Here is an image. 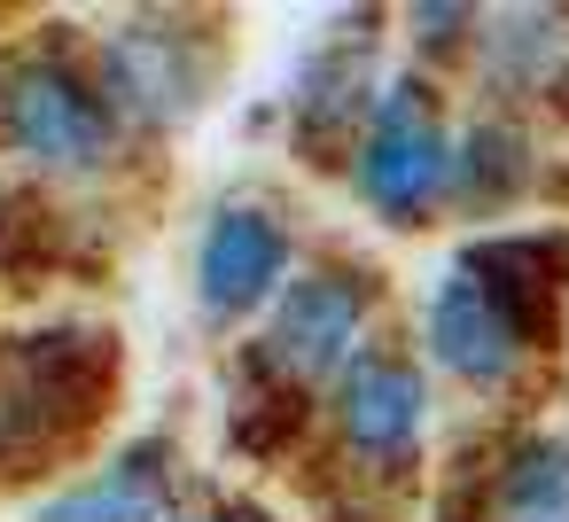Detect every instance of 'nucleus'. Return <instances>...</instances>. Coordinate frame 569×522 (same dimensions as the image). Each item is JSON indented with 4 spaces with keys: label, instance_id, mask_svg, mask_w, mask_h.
Masks as SVG:
<instances>
[{
    "label": "nucleus",
    "instance_id": "1",
    "mask_svg": "<svg viewBox=\"0 0 569 522\" xmlns=\"http://www.w3.org/2000/svg\"><path fill=\"white\" fill-rule=\"evenodd\" d=\"M118 343L110 328H48L17 335L0 351V475H40L56 452H71L94 421L102 398L118 390Z\"/></svg>",
    "mask_w": 569,
    "mask_h": 522
},
{
    "label": "nucleus",
    "instance_id": "2",
    "mask_svg": "<svg viewBox=\"0 0 569 522\" xmlns=\"http://www.w3.org/2000/svg\"><path fill=\"white\" fill-rule=\"evenodd\" d=\"M118 110L102 102L94 71L56 56V48H32L0 71V141H9L32 172H56V180H94L118 164Z\"/></svg>",
    "mask_w": 569,
    "mask_h": 522
},
{
    "label": "nucleus",
    "instance_id": "3",
    "mask_svg": "<svg viewBox=\"0 0 569 522\" xmlns=\"http://www.w3.org/2000/svg\"><path fill=\"white\" fill-rule=\"evenodd\" d=\"M452 133L437 110L429 79H390L375 94V118L351 141V195L382 219V227H421L429 203L452 195Z\"/></svg>",
    "mask_w": 569,
    "mask_h": 522
},
{
    "label": "nucleus",
    "instance_id": "4",
    "mask_svg": "<svg viewBox=\"0 0 569 522\" xmlns=\"http://www.w3.org/2000/svg\"><path fill=\"white\" fill-rule=\"evenodd\" d=\"M367 328H375V273L328 258V265H305L281 304H273V328L258 343V367L281 382V390H320V382H343L351 359L367 351Z\"/></svg>",
    "mask_w": 569,
    "mask_h": 522
},
{
    "label": "nucleus",
    "instance_id": "5",
    "mask_svg": "<svg viewBox=\"0 0 569 522\" xmlns=\"http://www.w3.org/2000/svg\"><path fill=\"white\" fill-rule=\"evenodd\" d=\"M219 79V40L172 17H141L102 40L94 87L118 110V126H188Z\"/></svg>",
    "mask_w": 569,
    "mask_h": 522
},
{
    "label": "nucleus",
    "instance_id": "6",
    "mask_svg": "<svg viewBox=\"0 0 569 522\" xmlns=\"http://www.w3.org/2000/svg\"><path fill=\"white\" fill-rule=\"evenodd\" d=\"M289 281H297L289 219L273 203H258V195H227L196 234V312L211 328H242L250 312L281 304Z\"/></svg>",
    "mask_w": 569,
    "mask_h": 522
},
{
    "label": "nucleus",
    "instance_id": "7",
    "mask_svg": "<svg viewBox=\"0 0 569 522\" xmlns=\"http://www.w3.org/2000/svg\"><path fill=\"white\" fill-rule=\"evenodd\" d=\"M421 351H429V367H445L468 390H507L530 367L538 343H530V328L515 320V304L476 265H452L421 297Z\"/></svg>",
    "mask_w": 569,
    "mask_h": 522
},
{
    "label": "nucleus",
    "instance_id": "8",
    "mask_svg": "<svg viewBox=\"0 0 569 522\" xmlns=\"http://www.w3.org/2000/svg\"><path fill=\"white\" fill-rule=\"evenodd\" d=\"M421 429H429V374L413 351L367 343L351 359V374L336 382V436L359 460V475H406L421 460Z\"/></svg>",
    "mask_w": 569,
    "mask_h": 522
},
{
    "label": "nucleus",
    "instance_id": "9",
    "mask_svg": "<svg viewBox=\"0 0 569 522\" xmlns=\"http://www.w3.org/2000/svg\"><path fill=\"white\" fill-rule=\"evenodd\" d=\"M172 468H180L172 436H133V444H118L94 475L48 491V499L32 506V522H164V514H172V491H180Z\"/></svg>",
    "mask_w": 569,
    "mask_h": 522
},
{
    "label": "nucleus",
    "instance_id": "10",
    "mask_svg": "<svg viewBox=\"0 0 569 522\" xmlns=\"http://www.w3.org/2000/svg\"><path fill=\"white\" fill-rule=\"evenodd\" d=\"M483 506L491 522H569V436L553 429L507 436L483 468Z\"/></svg>",
    "mask_w": 569,
    "mask_h": 522
},
{
    "label": "nucleus",
    "instance_id": "11",
    "mask_svg": "<svg viewBox=\"0 0 569 522\" xmlns=\"http://www.w3.org/2000/svg\"><path fill=\"white\" fill-rule=\"evenodd\" d=\"M522 188H530V141H522V126L515 118H476L460 133V149H452V195L507 211Z\"/></svg>",
    "mask_w": 569,
    "mask_h": 522
},
{
    "label": "nucleus",
    "instance_id": "12",
    "mask_svg": "<svg viewBox=\"0 0 569 522\" xmlns=\"http://www.w3.org/2000/svg\"><path fill=\"white\" fill-rule=\"evenodd\" d=\"M406 24H413V40H421V48H452V40H460V24H476V9H413Z\"/></svg>",
    "mask_w": 569,
    "mask_h": 522
}]
</instances>
